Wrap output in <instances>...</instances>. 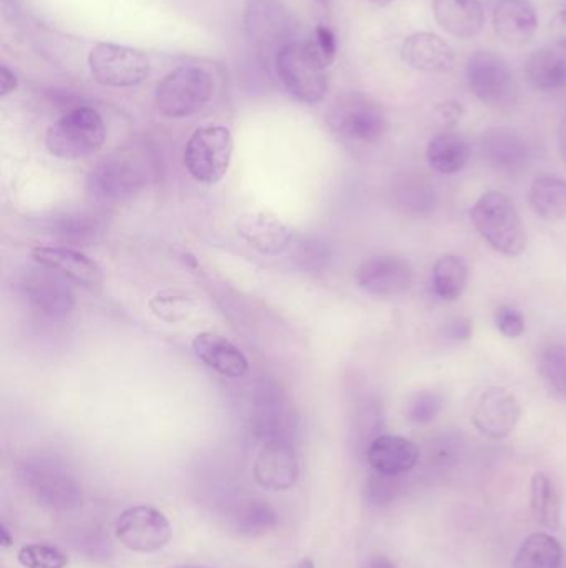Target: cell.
I'll return each instance as SVG.
<instances>
[{"label": "cell", "instance_id": "obj_19", "mask_svg": "<svg viewBox=\"0 0 566 568\" xmlns=\"http://www.w3.org/2000/svg\"><path fill=\"white\" fill-rule=\"evenodd\" d=\"M402 59L419 72L444 73L454 72L457 55L451 43L431 32H418L409 36L402 43Z\"/></svg>", "mask_w": 566, "mask_h": 568}, {"label": "cell", "instance_id": "obj_12", "mask_svg": "<svg viewBox=\"0 0 566 568\" xmlns=\"http://www.w3.org/2000/svg\"><path fill=\"white\" fill-rule=\"evenodd\" d=\"M19 293L33 313L47 320H65L75 310V296L69 282L42 266L22 276Z\"/></svg>", "mask_w": 566, "mask_h": 568}, {"label": "cell", "instance_id": "obj_40", "mask_svg": "<svg viewBox=\"0 0 566 568\" xmlns=\"http://www.w3.org/2000/svg\"><path fill=\"white\" fill-rule=\"evenodd\" d=\"M309 50L312 55L328 69L336 60L338 53V43H336L335 32L329 27L319 26L312 33L311 39L308 40Z\"/></svg>", "mask_w": 566, "mask_h": 568}, {"label": "cell", "instance_id": "obj_3", "mask_svg": "<svg viewBox=\"0 0 566 568\" xmlns=\"http://www.w3.org/2000/svg\"><path fill=\"white\" fill-rule=\"evenodd\" d=\"M150 182L148 165L130 153H113L86 176L89 195L100 205H123Z\"/></svg>", "mask_w": 566, "mask_h": 568}, {"label": "cell", "instance_id": "obj_10", "mask_svg": "<svg viewBox=\"0 0 566 568\" xmlns=\"http://www.w3.org/2000/svg\"><path fill=\"white\" fill-rule=\"evenodd\" d=\"M90 73L100 85H140L150 75V60L140 50L115 43H99L89 53Z\"/></svg>", "mask_w": 566, "mask_h": 568}, {"label": "cell", "instance_id": "obj_18", "mask_svg": "<svg viewBox=\"0 0 566 568\" xmlns=\"http://www.w3.org/2000/svg\"><path fill=\"white\" fill-rule=\"evenodd\" d=\"M299 477L298 457L289 440L263 444L255 463V479L268 490H288Z\"/></svg>", "mask_w": 566, "mask_h": 568}, {"label": "cell", "instance_id": "obj_37", "mask_svg": "<svg viewBox=\"0 0 566 568\" xmlns=\"http://www.w3.org/2000/svg\"><path fill=\"white\" fill-rule=\"evenodd\" d=\"M382 426V410L375 400H366L356 410L354 426H352V433H354L356 439L366 446V450L371 446L372 440L375 437L381 436L378 430Z\"/></svg>", "mask_w": 566, "mask_h": 568}, {"label": "cell", "instance_id": "obj_50", "mask_svg": "<svg viewBox=\"0 0 566 568\" xmlns=\"http://www.w3.org/2000/svg\"><path fill=\"white\" fill-rule=\"evenodd\" d=\"M176 568H209V567H199V566H183V567H176Z\"/></svg>", "mask_w": 566, "mask_h": 568}, {"label": "cell", "instance_id": "obj_22", "mask_svg": "<svg viewBox=\"0 0 566 568\" xmlns=\"http://www.w3.org/2000/svg\"><path fill=\"white\" fill-rule=\"evenodd\" d=\"M421 450L412 440L401 436L381 434L366 450V459L374 473L402 476L418 466Z\"/></svg>", "mask_w": 566, "mask_h": 568}, {"label": "cell", "instance_id": "obj_11", "mask_svg": "<svg viewBox=\"0 0 566 568\" xmlns=\"http://www.w3.org/2000/svg\"><path fill=\"white\" fill-rule=\"evenodd\" d=\"M115 536L132 552L153 554L168 546L173 530L165 514L155 507L133 506L116 519Z\"/></svg>", "mask_w": 566, "mask_h": 568}, {"label": "cell", "instance_id": "obj_20", "mask_svg": "<svg viewBox=\"0 0 566 568\" xmlns=\"http://www.w3.org/2000/svg\"><path fill=\"white\" fill-rule=\"evenodd\" d=\"M481 153L491 169L507 175L521 173L531 162V146L508 129L487 130L481 139Z\"/></svg>", "mask_w": 566, "mask_h": 568}, {"label": "cell", "instance_id": "obj_17", "mask_svg": "<svg viewBox=\"0 0 566 568\" xmlns=\"http://www.w3.org/2000/svg\"><path fill=\"white\" fill-rule=\"evenodd\" d=\"M236 232L263 255L278 256L292 245V233L285 222L263 210H249L236 220Z\"/></svg>", "mask_w": 566, "mask_h": 568}, {"label": "cell", "instance_id": "obj_47", "mask_svg": "<svg viewBox=\"0 0 566 568\" xmlns=\"http://www.w3.org/2000/svg\"><path fill=\"white\" fill-rule=\"evenodd\" d=\"M0 536H2V546L3 547H10L12 546V539H10L9 530H7V527L3 526L0 527Z\"/></svg>", "mask_w": 566, "mask_h": 568}, {"label": "cell", "instance_id": "obj_41", "mask_svg": "<svg viewBox=\"0 0 566 568\" xmlns=\"http://www.w3.org/2000/svg\"><path fill=\"white\" fill-rule=\"evenodd\" d=\"M495 324L505 337H521L525 333V317L514 306H501L495 311Z\"/></svg>", "mask_w": 566, "mask_h": 568}, {"label": "cell", "instance_id": "obj_51", "mask_svg": "<svg viewBox=\"0 0 566 568\" xmlns=\"http://www.w3.org/2000/svg\"><path fill=\"white\" fill-rule=\"evenodd\" d=\"M318 2H321L322 6H328L329 0H318Z\"/></svg>", "mask_w": 566, "mask_h": 568}, {"label": "cell", "instance_id": "obj_46", "mask_svg": "<svg viewBox=\"0 0 566 568\" xmlns=\"http://www.w3.org/2000/svg\"><path fill=\"white\" fill-rule=\"evenodd\" d=\"M560 153L562 159H564L566 163V119L564 120V123H562L560 129Z\"/></svg>", "mask_w": 566, "mask_h": 568}, {"label": "cell", "instance_id": "obj_13", "mask_svg": "<svg viewBox=\"0 0 566 568\" xmlns=\"http://www.w3.org/2000/svg\"><path fill=\"white\" fill-rule=\"evenodd\" d=\"M255 429L265 443L289 440L295 430V414L285 389L268 381L259 384L255 397Z\"/></svg>", "mask_w": 566, "mask_h": 568}, {"label": "cell", "instance_id": "obj_28", "mask_svg": "<svg viewBox=\"0 0 566 568\" xmlns=\"http://www.w3.org/2000/svg\"><path fill=\"white\" fill-rule=\"evenodd\" d=\"M472 150L459 133L445 132L434 136L428 145V162L441 175L462 172L471 162Z\"/></svg>", "mask_w": 566, "mask_h": 568}, {"label": "cell", "instance_id": "obj_6", "mask_svg": "<svg viewBox=\"0 0 566 568\" xmlns=\"http://www.w3.org/2000/svg\"><path fill=\"white\" fill-rule=\"evenodd\" d=\"M276 72L289 93L299 102L316 105L328 95L326 67L312 55L308 43H289L276 57Z\"/></svg>", "mask_w": 566, "mask_h": 568}, {"label": "cell", "instance_id": "obj_4", "mask_svg": "<svg viewBox=\"0 0 566 568\" xmlns=\"http://www.w3.org/2000/svg\"><path fill=\"white\" fill-rule=\"evenodd\" d=\"M215 92V80L202 67H179L156 85L155 106L166 119H186L198 113Z\"/></svg>", "mask_w": 566, "mask_h": 568}, {"label": "cell", "instance_id": "obj_27", "mask_svg": "<svg viewBox=\"0 0 566 568\" xmlns=\"http://www.w3.org/2000/svg\"><path fill=\"white\" fill-rule=\"evenodd\" d=\"M105 216L96 212H73L59 216L50 225V232L63 245L89 246L99 242L105 233Z\"/></svg>", "mask_w": 566, "mask_h": 568}, {"label": "cell", "instance_id": "obj_7", "mask_svg": "<svg viewBox=\"0 0 566 568\" xmlns=\"http://www.w3.org/2000/svg\"><path fill=\"white\" fill-rule=\"evenodd\" d=\"M329 125L341 139L352 143H375L384 135V110L371 97L349 93L329 110Z\"/></svg>", "mask_w": 566, "mask_h": 568}, {"label": "cell", "instance_id": "obj_30", "mask_svg": "<svg viewBox=\"0 0 566 568\" xmlns=\"http://www.w3.org/2000/svg\"><path fill=\"white\" fill-rule=\"evenodd\" d=\"M562 544L550 534H532L515 556L514 568H560Z\"/></svg>", "mask_w": 566, "mask_h": 568}, {"label": "cell", "instance_id": "obj_16", "mask_svg": "<svg viewBox=\"0 0 566 568\" xmlns=\"http://www.w3.org/2000/svg\"><path fill=\"white\" fill-rule=\"evenodd\" d=\"M521 417L517 397L504 387H491L478 399L472 423L488 439L501 440L514 433Z\"/></svg>", "mask_w": 566, "mask_h": 568}, {"label": "cell", "instance_id": "obj_34", "mask_svg": "<svg viewBox=\"0 0 566 568\" xmlns=\"http://www.w3.org/2000/svg\"><path fill=\"white\" fill-rule=\"evenodd\" d=\"M538 371L548 393L558 400H566V347L552 343L542 349Z\"/></svg>", "mask_w": 566, "mask_h": 568}, {"label": "cell", "instance_id": "obj_29", "mask_svg": "<svg viewBox=\"0 0 566 568\" xmlns=\"http://www.w3.org/2000/svg\"><path fill=\"white\" fill-rule=\"evenodd\" d=\"M528 203L541 219H566V180L548 173L538 175L528 190Z\"/></svg>", "mask_w": 566, "mask_h": 568}, {"label": "cell", "instance_id": "obj_24", "mask_svg": "<svg viewBox=\"0 0 566 568\" xmlns=\"http://www.w3.org/2000/svg\"><path fill=\"white\" fill-rule=\"evenodd\" d=\"M439 26L455 39H472L485 26L481 0H432Z\"/></svg>", "mask_w": 566, "mask_h": 568}, {"label": "cell", "instance_id": "obj_23", "mask_svg": "<svg viewBox=\"0 0 566 568\" xmlns=\"http://www.w3.org/2000/svg\"><path fill=\"white\" fill-rule=\"evenodd\" d=\"M537 27L538 17L531 0H501L495 7V33L507 45L522 47L531 42Z\"/></svg>", "mask_w": 566, "mask_h": 568}, {"label": "cell", "instance_id": "obj_2", "mask_svg": "<svg viewBox=\"0 0 566 568\" xmlns=\"http://www.w3.org/2000/svg\"><path fill=\"white\" fill-rule=\"evenodd\" d=\"M105 140V123L100 113L90 106H76L50 125L45 145L55 159L75 162L99 152Z\"/></svg>", "mask_w": 566, "mask_h": 568}, {"label": "cell", "instance_id": "obj_15", "mask_svg": "<svg viewBox=\"0 0 566 568\" xmlns=\"http://www.w3.org/2000/svg\"><path fill=\"white\" fill-rule=\"evenodd\" d=\"M37 265L62 276L66 282L79 284L83 290H100L103 272L99 265L83 253L69 246H37L32 250Z\"/></svg>", "mask_w": 566, "mask_h": 568}, {"label": "cell", "instance_id": "obj_31", "mask_svg": "<svg viewBox=\"0 0 566 568\" xmlns=\"http://www.w3.org/2000/svg\"><path fill=\"white\" fill-rule=\"evenodd\" d=\"M278 514L265 500H248L235 510L233 529L243 537H261L278 527Z\"/></svg>", "mask_w": 566, "mask_h": 568}, {"label": "cell", "instance_id": "obj_45", "mask_svg": "<svg viewBox=\"0 0 566 568\" xmlns=\"http://www.w3.org/2000/svg\"><path fill=\"white\" fill-rule=\"evenodd\" d=\"M362 568H395V566L391 562V560L385 559V557L375 556L371 557V559H369Z\"/></svg>", "mask_w": 566, "mask_h": 568}, {"label": "cell", "instance_id": "obj_35", "mask_svg": "<svg viewBox=\"0 0 566 568\" xmlns=\"http://www.w3.org/2000/svg\"><path fill=\"white\" fill-rule=\"evenodd\" d=\"M332 253L328 243L318 236H309L296 243L295 260L306 272L319 273L328 268Z\"/></svg>", "mask_w": 566, "mask_h": 568}, {"label": "cell", "instance_id": "obj_44", "mask_svg": "<svg viewBox=\"0 0 566 568\" xmlns=\"http://www.w3.org/2000/svg\"><path fill=\"white\" fill-rule=\"evenodd\" d=\"M17 89V77L10 72L7 67H2L0 70V95H9L10 92Z\"/></svg>", "mask_w": 566, "mask_h": 568}, {"label": "cell", "instance_id": "obj_33", "mask_svg": "<svg viewBox=\"0 0 566 568\" xmlns=\"http://www.w3.org/2000/svg\"><path fill=\"white\" fill-rule=\"evenodd\" d=\"M532 510L545 529L557 530L560 527V497L547 474L537 473L532 479Z\"/></svg>", "mask_w": 566, "mask_h": 568}, {"label": "cell", "instance_id": "obj_8", "mask_svg": "<svg viewBox=\"0 0 566 568\" xmlns=\"http://www.w3.org/2000/svg\"><path fill=\"white\" fill-rule=\"evenodd\" d=\"M22 480L37 503L49 509L70 510L82 503V490L75 477L52 460L37 459L23 464Z\"/></svg>", "mask_w": 566, "mask_h": 568}, {"label": "cell", "instance_id": "obj_39", "mask_svg": "<svg viewBox=\"0 0 566 568\" xmlns=\"http://www.w3.org/2000/svg\"><path fill=\"white\" fill-rule=\"evenodd\" d=\"M399 490V476H385V474L374 473L366 484V497L374 506H384L391 503Z\"/></svg>", "mask_w": 566, "mask_h": 568}, {"label": "cell", "instance_id": "obj_36", "mask_svg": "<svg viewBox=\"0 0 566 568\" xmlns=\"http://www.w3.org/2000/svg\"><path fill=\"white\" fill-rule=\"evenodd\" d=\"M17 560L23 568H66L69 557L49 544H30L17 554Z\"/></svg>", "mask_w": 566, "mask_h": 568}, {"label": "cell", "instance_id": "obj_21", "mask_svg": "<svg viewBox=\"0 0 566 568\" xmlns=\"http://www.w3.org/2000/svg\"><path fill=\"white\" fill-rule=\"evenodd\" d=\"M193 351L205 366L219 376L241 379L248 374L249 363L245 354L222 334L199 333L193 339Z\"/></svg>", "mask_w": 566, "mask_h": 568}, {"label": "cell", "instance_id": "obj_14", "mask_svg": "<svg viewBox=\"0 0 566 568\" xmlns=\"http://www.w3.org/2000/svg\"><path fill=\"white\" fill-rule=\"evenodd\" d=\"M414 280L411 263L401 256L378 255L366 260L356 272V282L378 297H392L405 293Z\"/></svg>", "mask_w": 566, "mask_h": 568}, {"label": "cell", "instance_id": "obj_5", "mask_svg": "<svg viewBox=\"0 0 566 568\" xmlns=\"http://www.w3.org/2000/svg\"><path fill=\"white\" fill-rule=\"evenodd\" d=\"M233 150L235 140L226 126H199L186 143L183 163L196 182L215 185L228 173Z\"/></svg>", "mask_w": 566, "mask_h": 568}, {"label": "cell", "instance_id": "obj_48", "mask_svg": "<svg viewBox=\"0 0 566 568\" xmlns=\"http://www.w3.org/2000/svg\"><path fill=\"white\" fill-rule=\"evenodd\" d=\"M288 568H316V566L311 559H301L298 560V562L292 564V566Z\"/></svg>", "mask_w": 566, "mask_h": 568}, {"label": "cell", "instance_id": "obj_32", "mask_svg": "<svg viewBox=\"0 0 566 568\" xmlns=\"http://www.w3.org/2000/svg\"><path fill=\"white\" fill-rule=\"evenodd\" d=\"M469 283V266L464 258L445 255L439 258L432 272V284L441 300L455 301L462 296Z\"/></svg>", "mask_w": 566, "mask_h": 568}, {"label": "cell", "instance_id": "obj_9", "mask_svg": "<svg viewBox=\"0 0 566 568\" xmlns=\"http://www.w3.org/2000/svg\"><path fill=\"white\" fill-rule=\"evenodd\" d=\"M471 92L495 109L512 105L517 99V82L508 63L491 50H478L467 62Z\"/></svg>", "mask_w": 566, "mask_h": 568}, {"label": "cell", "instance_id": "obj_49", "mask_svg": "<svg viewBox=\"0 0 566 568\" xmlns=\"http://www.w3.org/2000/svg\"><path fill=\"white\" fill-rule=\"evenodd\" d=\"M372 3H378V6H388L392 0H371Z\"/></svg>", "mask_w": 566, "mask_h": 568}, {"label": "cell", "instance_id": "obj_43", "mask_svg": "<svg viewBox=\"0 0 566 568\" xmlns=\"http://www.w3.org/2000/svg\"><path fill=\"white\" fill-rule=\"evenodd\" d=\"M550 30L557 45L565 47L566 49V0L560 12H558L557 16L554 17V20H552Z\"/></svg>", "mask_w": 566, "mask_h": 568}, {"label": "cell", "instance_id": "obj_1", "mask_svg": "<svg viewBox=\"0 0 566 568\" xmlns=\"http://www.w3.org/2000/svg\"><path fill=\"white\" fill-rule=\"evenodd\" d=\"M471 222L478 235L502 255L515 258L527 250V230L521 213L502 192L484 193L472 206Z\"/></svg>", "mask_w": 566, "mask_h": 568}, {"label": "cell", "instance_id": "obj_26", "mask_svg": "<svg viewBox=\"0 0 566 568\" xmlns=\"http://www.w3.org/2000/svg\"><path fill=\"white\" fill-rule=\"evenodd\" d=\"M525 75L534 89L542 92L560 90L566 87L565 47H544L528 57Z\"/></svg>", "mask_w": 566, "mask_h": 568}, {"label": "cell", "instance_id": "obj_38", "mask_svg": "<svg viewBox=\"0 0 566 568\" xmlns=\"http://www.w3.org/2000/svg\"><path fill=\"white\" fill-rule=\"evenodd\" d=\"M444 407V397L438 390H421L408 404V419L418 426H425L438 419Z\"/></svg>", "mask_w": 566, "mask_h": 568}, {"label": "cell", "instance_id": "obj_25", "mask_svg": "<svg viewBox=\"0 0 566 568\" xmlns=\"http://www.w3.org/2000/svg\"><path fill=\"white\" fill-rule=\"evenodd\" d=\"M391 200L399 212L422 219L434 213L438 206V192L424 176L405 173L392 183Z\"/></svg>", "mask_w": 566, "mask_h": 568}, {"label": "cell", "instance_id": "obj_42", "mask_svg": "<svg viewBox=\"0 0 566 568\" xmlns=\"http://www.w3.org/2000/svg\"><path fill=\"white\" fill-rule=\"evenodd\" d=\"M472 323L465 317H455L445 324L444 333L452 341H467L472 336Z\"/></svg>", "mask_w": 566, "mask_h": 568}]
</instances>
